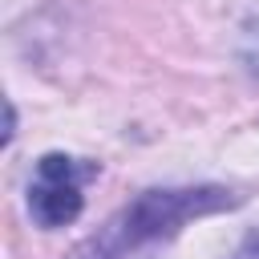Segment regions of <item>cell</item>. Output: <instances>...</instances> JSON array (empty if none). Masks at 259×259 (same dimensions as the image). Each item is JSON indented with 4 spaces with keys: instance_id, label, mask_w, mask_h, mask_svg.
I'll return each instance as SVG.
<instances>
[{
    "instance_id": "cell-4",
    "label": "cell",
    "mask_w": 259,
    "mask_h": 259,
    "mask_svg": "<svg viewBox=\"0 0 259 259\" xmlns=\"http://www.w3.org/2000/svg\"><path fill=\"white\" fill-rule=\"evenodd\" d=\"M247 40H255V53H243V61L251 73H259V32H247Z\"/></svg>"
},
{
    "instance_id": "cell-2",
    "label": "cell",
    "mask_w": 259,
    "mask_h": 259,
    "mask_svg": "<svg viewBox=\"0 0 259 259\" xmlns=\"http://www.w3.org/2000/svg\"><path fill=\"white\" fill-rule=\"evenodd\" d=\"M97 174V166H85L69 154H45L36 162V174L28 182V214L36 227L45 231H57V227H69L81 206H85V194L81 186Z\"/></svg>"
},
{
    "instance_id": "cell-1",
    "label": "cell",
    "mask_w": 259,
    "mask_h": 259,
    "mask_svg": "<svg viewBox=\"0 0 259 259\" xmlns=\"http://www.w3.org/2000/svg\"><path fill=\"white\" fill-rule=\"evenodd\" d=\"M239 198L227 186H170L142 190L117 214H109L89 239H81L65 259H138L162 243H170L190 219L235 206Z\"/></svg>"
},
{
    "instance_id": "cell-3",
    "label": "cell",
    "mask_w": 259,
    "mask_h": 259,
    "mask_svg": "<svg viewBox=\"0 0 259 259\" xmlns=\"http://www.w3.org/2000/svg\"><path fill=\"white\" fill-rule=\"evenodd\" d=\"M231 259H259V231H247L243 235V243L235 247V255Z\"/></svg>"
}]
</instances>
